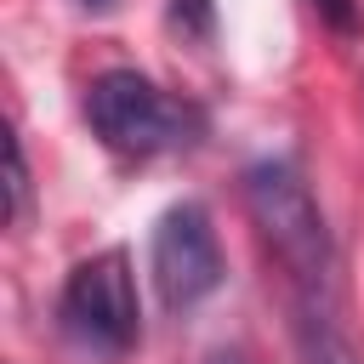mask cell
<instances>
[{
	"label": "cell",
	"instance_id": "7",
	"mask_svg": "<svg viewBox=\"0 0 364 364\" xmlns=\"http://www.w3.org/2000/svg\"><path fill=\"white\" fill-rule=\"evenodd\" d=\"M171 23H176L182 34H199V40H205L216 17H210V0H171Z\"/></svg>",
	"mask_w": 364,
	"mask_h": 364
},
{
	"label": "cell",
	"instance_id": "8",
	"mask_svg": "<svg viewBox=\"0 0 364 364\" xmlns=\"http://www.w3.org/2000/svg\"><path fill=\"white\" fill-rule=\"evenodd\" d=\"M313 11H318V23H330L336 34H358V23H364L358 0H313Z\"/></svg>",
	"mask_w": 364,
	"mask_h": 364
},
{
	"label": "cell",
	"instance_id": "2",
	"mask_svg": "<svg viewBox=\"0 0 364 364\" xmlns=\"http://www.w3.org/2000/svg\"><path fill=\"white\" fill-rule=\"evenodd\" d=\"M85 119L91 131L102 136V148L125 154V159H154V154H171V148H188L199 136V108L193 102H176L165 97L148 74L136 68H108L91 80L85 91Z\"/></svg>",
	"mask_w": 364,
	"mask_h": 364
},
{
	"label": "cell",
	"instance_id": "1",
	"mask_svg": "<svg viewBox=\"0 0 364 364\" xmlns=\"http://www.w3.org/2000/svg\"><path fill=\"white\" fill-rule=\"evenodd\" d=\"M245 210L256 222V233L267 239V250L279 256V267L296 279V290L313 301L330 284L336 250H330V228L324 210L313 199V188L301 182L296 165L284 159H256L245 171Z\"/></svg>",
	"mask_w": 364,
	"mask_h": 364
},
{
	"label": "cell",
	"instance_id": "4",
	"mask_svg": "<svg viewBox=\"0 0 364 364\" xmlns=\"http://www.w3.org/2000/svg\"><path fill=\"white\" fill-rule=\"evenodd\" d=\"M148 273H154V290H159V301H165L171 313L199 307V301L222 284V245H216V228H210L205 205L182 199V205H171V210L154 222Z\"/></svg>",
	"mask_w": 364,
	"mask_h": 364
},
{
	"label": "cell",
	"instance_id": "10",
	"mask_svg": "<svg viewBox=\"0 0 364 364\" xmlns=\"http://www.w3.org/2000/svg\"><path fill=\"white\" fill-rule=\"evenodd\" d=\"M80 6H108V0H80Z\"/></svg>",
	"mask_w": 364,
	"mask_h": 364
},
{
	"label": "cell",
	"instance_id": "5",
	"mask_svg": "<svg viewBox=\"0 0 364 364\" xmlns=\"http://www.w3.org/2000/svg\"><path fill=\"white\" fill-rule=\"evenodd\" d=\"M301 358H307V364H364V353H358L318 307L301 313Z\"/></svg>",
	"mask_w": 364,
	"mask_h": 364
},
{
	"label": "cell",
	"instance_id": "6",
	"mask_svg": "<svg viewBox=\"0 0 364 364\" xmlns=\"http://www.w3.org/2000/svg\"><path fill=\"white\" fill-rule=\"evenodd\" d=\"M23 199H28V165H23L17 131H6V222L23 216Z\"/></svg>",
	"mask_w": 364,
	"mask_h": 364
},
{
	"label": "cell",
	"instance_id": "9",
	"mask_svg": "<svg viewBox=\"0 0 364 364\" xmlns=\"http://www.w3.org/2000/svg\"><path fill=\"white\" fill-rule=\"evenodd\" d=\"M210 364H250L239 347H222V353H210Z\"/></svg>",
	"mask_w": 364,
	"mask_h": 364
},
{
	"label": "cell",
	"instance_id": "3",
	"mask_svg": "<svg viewBox=\"0 0 364 364\" xmlns=\"http://www.w3.org/2000/svg\"><path fill=\"white\" fill-rule=\"evenodd\" d=\"M57 324L80 353L97 358H119L136 347L142 336V313H136V284H131V256L125 250H102L91 262H80L57 296Z\"/></svg>",
	"mask_w": 364,
	"mask_h": 364
}]
</instances>
